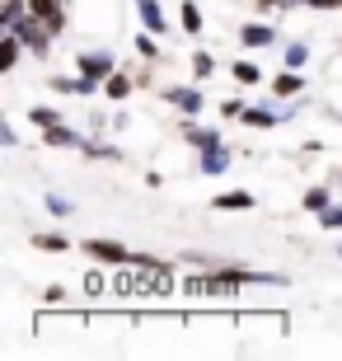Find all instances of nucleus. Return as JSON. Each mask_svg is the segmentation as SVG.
<instances>
[{
    "label": "nucleus",
    "instance_id": "nucleus-10",
    "mask_svg": "<svg viewBox=\"0 0 342 361\" xmlns=\"http://www.w3.org/2000/svg\"><path fill=\"white\" fill-rule=\"evenodd\" d=\"M141 19H145L150 28H155V33L164 28V14H159V5H155V0H141Z\"/></svg>",
    "mask_w": 342,
    "mask_h": 361
},
{
    "label": "nucleus",
    "instance_id": "nucleus-22",
    "mask_svg": "<svg viewBox=\"0 0 342 361\" xmlns=\"http://www.w3.org/2000/svg\"><path fill=\"white\" fill-rule=\"evenodd\" d=\"M305 56H310V52H305V42H295V47L286 52V61H291V66H305Z\"/></svg>",
    "mask_w": 342,
    "mask_h": 361
},
{
    "label": "nucleus",
    "instance_id": "nucleus-6",
    "mask_svg": "<svg viewBox=\"0 0 342 361\" xmlns=\"http://www.w3.org/2000/svg\"><path fill=\"white\" fill-rule=\"evenodd\" d=\"M28 14L47 19L52 28H61V24H66V19H61V10H56V0H28Z\"/></svg>",
    "mask_w": 342,
    "mask_h": 361
},
{
    "label": "nucleus",
    "instance_id": "nucleus-21",
    "mask_svg": "<svg viewBox=\"0 0 342 361\" xmlns=\"http://www.w3.org/2000/svg\"><path fill=\"white\" fill-rule=\"evenodd\" d=\"M221 113H225V118H244V104H239V99H225Z\"/></svg>",
    "mask_w": 342,
    "mask_h": 361
},
{
    "label": "nucleus",
    "instance_id": "nucleus-3",
    "mask_svg": "<svg viewBox=\"0 0 342 361\" xmlns=\"http://www.w3.org/2000/svg\"><path fill=\"white\" fill-rule=\"evenodd\" d=\"M80 66H85L90 80H108V75H113V56L108 52H90V56H80Z\"/></svg>",
    "mask_w": 342,
    "mask_h": 361
},
{
    "label": "nucleus",
    "instance_id": "nucleus-15",
    "mask_svg": "<svg viewBox=\"0 0 342 361\" xmlns=\"http://www.w3.org/2000/svg\"><path fill=\"white\" fill-rule=\"evenodd\" d=\"M108 94H113V99H122V94L132 90V80H127V75H108V85H104Z\"/></svg>",
    "mask_w": 342,
    "mask_h": 361
},
{
    "label": "nucleus",
    "instance_id": "nucleus-9",
    "mask_svg": "<svg viewBox=\"0 0 342 361\" xmlns=\"http://www.w3.org/2000/svg\"><path fill=\"white\" fill-rule=\"evenodd\" d=\"M47 146H56V150H66V146H80V136L75 132H66V127H47V136H42Z\"/></svg>",
    "mask_w": 342,
    "mask_h": 361
},
{
    "label": "nucleus",
    "instance_id": "nucleus-1",
    "mask_svg": "<svg viewBox=\"0 0 342 361\" xmlns=\"http://www.w3.org/2000/svg\"><path fill=\"white\" fill-rule=\"evenodd\" d=\"M85 254H90L94 263H113V268H118V263H132V254L113 240H85Z\"/></svg>",
    "mask_w": 342,
    "mask_h": 361
},
{
    "label": "nucleus",
    "instance_id": "nucleus-18",
    "mask_svg": "<svg viewBox=\"0 0 342 361\" xmlns=\"http://www.w3.org/2000/svg\"><path fill=\"white\" fill-rule=\"evenodd\" d=\"M28 118L42 122V127H56V113H52V108H28Z\"/></svg>",
    "mask_w": 342,
    "mask_h": 361
},
{
    "label": "nucleus",
    "instance_id": "nucleus-19",
    "mask_svg": "<svg viewBox=\"0 0 342 361\" xmlns=\"http://www.w3.org/2000/svg\"><path fill=\"white\" fill-rule=\"evenodd\" d=\"M38 249H52V254H61V249H66V240H61V235H38Z\"/></svg>",
    "mask_w": 342,
    "mask_h": 361
},
{
    "label": "nucleus",
    "instance_id": "nucleus-5",
    "mask_svg": "<svg viewBox=\"0 0 342 361\" xmlns=\"http://www.w3.org/2000/svg\"><path fill=\"white\" fill-rule=\"evenodd\" d=\"M211 207H216V212H249L253 197H249V192H221V197L211 202Z\"/></svg>",
    "mask_w": 342,
    "mask_h": 361
},
{
    "label": "nucleus",
    "instance_id": "nucleus-11",
    "mask_svg": "<svg viewBox=\"0 0 342 361\" xmlns=\"http://www.w3.org/2000/svg\"><path fill=\"white\" fill-rule=\"evenodd\" d=\"M235 80L239 85H258V80H263V71L253 66V61H239V66H235Z\"/></svg>",
    "mask_w": 342,
    "mask_h": 361
},
{
    "label": "nucleus",
    "instance_id": "nucleus-14",
    "mask_svg": "<svg viewBox=\"0 0 342 361\" xmlns=\"http://www.w3.org/2000/svg\"><path fill=\"white\" fill-rule=\"evenodd\" d=\"M211 71H216V61H211L207 52H197V56H193V75H197V80H207Z\"/></svg>",
    "mask_w": 342,
    "mask_h": 361
},
{
    "label": "nucleus",
    "instance_id": "nucleus-25",
    "mask_svg": "<svg viewBox=\"0 0 342 361\" xmlns=\"http://www.w3.org/2000/svg\"><path fill=\"white\" fill-rule=\"evenodd\" d=\"M338 258H342V249H338Z\"/></svg>",
    "mask_w": 342,
    "mask_h": 361
},
{
    "label": "nucleus",
    "instance_id": "nucleus-16",
    "mask_svg": "<svg viewBox=\"0 0 342 361\" xmlns=\"http://www.w3.org/2000/svg\"><path fill=\"white\" fill-rule=\"evenodd\" d=\"M324 230H342V207H324V221H319Z\"/></svg>",
    "mask_w": 342,
    "mask_h": 361
},
{
    "label": "nucleus",
    "instance_id": "nucleus-17",
    "mask_svg": "<svg viewBox=\"0 0 342 361\" xmlns=\"http://www.w3.org/2000/svg\"><path fill=\"white\" fill-rule=\"evenodd\" d=\"M305 207H314V212H324V207H329V188H314V192L305 197Z\"/></svg>",
    "mask_w": 342,
    "mask_h": 361
},
{
    "label": "nucleus",
    "instance_id": "nucleus-2",
    "mask_svg": "<svg viewBox=\"0 0 342 361\" xmlns=\"http://www.w3.org/2000/svg\"><path fill=\"white\" fill-rule=\"evenodd\" d=\"M42 19H38V14H33V19H24V24H14V33H19V38H24V47H33V52H47V38H42Z\"/></svg>",
    "mask_w": 342,
    "mask_h": 361
},
{
    "label": "nucleus",
    "instance_id": "nucleus-8",
    "mask_svg": "<svg viewBox=\"0 0 342 361\" xmlns=\"http://www.w3.org/2000/svg\"><path fill=\"white\" fill-rule=\"evenodd\" d=\"M164 99H169V104H178L183 113H197V108H202V94L197 90H169Z\"/></svg>",
    "mask_w": 342,
    "mask_h": 361
},
{
    "label": "nucleus",
    "instance_id": "nucleus-4",
    "mask_svg": "<svg viewBox=\"0 0 342 361\" xmlns=\"http://www.w3.org/2000/svg\"><path fill=\"white\" fill-rule=\"evenodd\" d=\"M239 38H244V47H267L276 33L267 24H244V28H239Z\"/></svg>",
    "mask_w": 342,
    "mask_h": 361
},
{
    "label": "nucleus",
    "instance_id": "nucleus-12",
    "mask_svg": "<svg viewBox=\"0 0 342 361\" xmlns=\"http://www.w3.org/2000/svg\"><path fill=\"white\" fill-rule=\"evenodd\" d=\"M183 28H188V33H202V14H197L193 0H183Z\"/></svg>",
    "mask_w": 342,
    "mask_h": 361
},
{
    "label": "nucleus",
    "instance_id": "nucleus-13",
    "mask_svg": "<svg viewBox=\"0 0 342 361\" xmlns=\"http://www.w3.org/2000/svg\"><path fill=\"white\" fill-rule=\"evenodd\" d=\"M272 90L276 94H295V90H300V75H295V71H286V75H276V80H272Z\"/></svg>",
    "mask_w": 342,
    "mask_h": 361
},
{
    "label": "nucleus",
    "instance_id": "nucleus-23",
    "mask_svg": "<svg viewBox=\"0 0 342 361\" xmlns=\"http://www.w3.org/2000/svg\"><path fill=\"white\" fill-rule=\"evenodd\" d=\"M136 52H141V56H150V61H155V56H159V47H155V42H150V38H136Z\"/></svg>",
    "mask_w": 342,
    "mask_h": 361
},
{
    "label": "nucleus",
    "instance_id": "nucleus-20",
    "mask_svg": "<svg viewBox=\"0 0 342 361\" xmlns=\"http://www.w3.org/2000/svg\"><path fill=\"white\" fill-rule=\"evenodd\" d=\"M244 122H249V127H272V113H249V108H244Z\"/></svg>",
    "mask_w": 342,
    "mask_h": 361
},
{
    "label": "nucleus",
    "instance_id": "nucleus-24",
    "mask_svg": "<svg viewBox=\"0 0 342 361\" xmlns=\"http://www.w3.org/2000/svg\"><path fill=\"white\" fill-rule=\"evenodd\" d=\"M314 10H342V0H310Z\"/></svg>",
    "mask_w": 342,
    "mask_h": 361
},
{
    "label": "nucleus",
    "instance_id": "nucleus-7",
    "mask_svg": "<svg viewBox=\"0 0 342 361\" xmlns=\"http://www.w3.org/2000/svg\"><path fill=\"white\" fill-rule=\"evenodd\" d=\"M19 47H24V38L19 33H5V42H0V71H10L19 61Z\"/></svg>",
    "mask_w": 342,
    "mask_h": 361
}]
</instances>
